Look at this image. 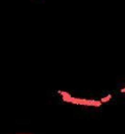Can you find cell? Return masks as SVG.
Returning a JSON list of instances; mask_svg holds the SVG:
<instances>
[{
	"label": "cell",
	"instance_id": "obj_1",
	"mask_svg": "<svg viewBox=\"0 0 125 134\" xmlns=\"http://www.w3.org/2000/svg\"><path fill=\"white\" fill-rule=\"evenodd\" d=\"M111 98V95L110 94H108L107 96H105V97H103V98H101V103H105V102H107V100H109Z\"/></svg>",
	"mask_w": 125,
	"mask_h": 134
},
{
	"label": "cell",
	"instance_id": "obj_2",
	"mask_svg": "<svg viewBox=\"0 0 125 134\" xmlns=\"http://www.w3.org/2000/svg\"><path fill=\"white\" fill-rule=\"evenodd\" d=\"M58 93H59V94H61L63 96H71L68 92H65V91H58Z\"/></svg>",
	"mask_w": 125,
	"mask_h": 134
},
{
	"label": "cell",
	"instance_id": "obj_3",
	"mask_svg": "<svg viewBox=\"0 0 125 134\" xmlns=\"http://www.w3.org/2000/svg\"><path fill=\"white\" fill-rule=\"evenodd\" d=\"M121 92H125V88H124V89H122V90H121Z\"/></svg>",
	"mask_w": 125,
	"mask_h": 134
}]
</instances>
